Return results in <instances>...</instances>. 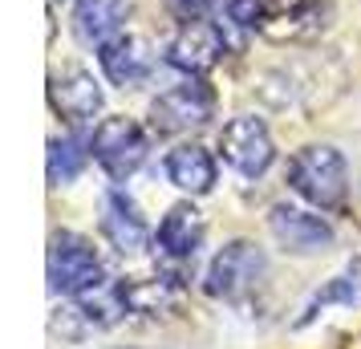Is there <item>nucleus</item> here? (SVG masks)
<instances>
[{
    "label": "nucleus",
    "mask_w": 361,
    "mask_h": 349,
    "mask_svg": "<svg viewBox=\"0 0 361 349\" xmlns=\"http://www.w3.org/2000/svg\"><path fill=\"white\" fill-rule=\"evenodd\" d=\"M288 187L321 212L341 207L345 195H349V166H345L341 150L325 147V142L296 150L293 163H288Z\"/></svg>",
    "instance_id": "f257e3e1"
},
{
    "label": "nucleus",
    "mask_w": 361,
    "mask_h": 349,
    "mask_svg": "<svg viewBox=\"0 0 361 349\" xmlns=\"http://www.w3.org/2000/svg\"><path fill=\"white\" fill-rule=\"evenodd\" d=\"M49 293H57V297H82L85 288H94V284H102L106 276H102V260L98 252H94V244L85 240V235L78 232H57L49 240Z\"/></svg>",
    "instance_id": "f03ea898"
},
{
    "label": "nucleus",
    "mask_w": 361,
    "mask_h": 349,
    "mask_svg": "<svg viewBox=\"0 0 361 349\" xmlns=\"http://www.w3.org/2000/svg\"><path fill=\"white\" fill-rule=\"evenodd\" d=\"M264 272H268V256H264L252 240H231V244H224V248L212 256L207 276H203V288H207L212 297L240 300L264 281Z\"/></svg>",
    "instance_id": "7ed1b4c3"
},
{
    "label": "nucleus",
    "mask_w": 361,
    "mask_h": 349,
    "mask_svg": "<svg viewBox=\"0 0 361 349\" xmlns=\"http://www.w3.org/2000/svg\"><path fill=\"white\" fill-rule=\"evenodd\" d=\"M90 150H94V163L114 183H122V179H130L134 171L147 163L150 142H147V134H142V126L130 122V118H102L94 138H90Z\"/></svg>",
    "instance_id": "20e7f679"
},
{
    "label": "nucleus",
    "mask_w": 361,
    "mask_h": 349,
    "mask_svg": "<svg viewBox=\"0 0 361 349\" xmlns=\"http://www.w3.org/2000/svg\"><path fill=\"white\" fill-rule=\"evenodd\" d=\"M219 150H224V163L244 175V179H260L264 171L276 159V147H272V134L264 126V118L256 114H235L224 126V138H219Z\"/></svg>",
    "instance_id": "39448f33"
},
{
    "label": "nucleus",
    "mask_w": 361,
    "mask_h": 349,
    "mask_svg": "<svg viewBox=\"0 0 361 349\" xmlns=\"http://www.w3.org/2000/svg\"><path fill=\"white\" fill-rule=\"evenodd\" d=\"M215 110L212 90L199 82V78H187V82L163 90L159 98L150 102V122L159 134H183V130H195L203 126Z\"/></svg>",
    "instance_id": "423d86ee"
},
{
    "label": "nucleus",
    "mask_w": 361,
    "mask_h": 349,
    "mask_svg": "<svg viewBox=\"0 0 361 349\" xmlns=\"http://www.w3.org/2000/svg\"><path fill=\"white\" fill-rule=\"evenodd\" d=\"M268 228L280 244L296 256H317L333 244V228L329 219H321L317 212H305V207H288V203H276L272 216H268Z\"/></svg>",
    "instance_id": "0eeeda50"
},
{
    "label": "nucleus",
    "mask_w": 361,
    "mask_h": 349,
    "mask_svg": "<svg viewBox=\"0 0 361 349\" xmlns=\"http://www.w3.org/2000/svg\"><path fill=\"white\" fill-rule=\"evenodd\" d=\"M224 49H228V41L219 37V29L195 20V25H183V33L166 45V61L179 73H187V78H199L224 57Z\"/></svg>",
    "instance_id": "6e6552de"
},
{
    "label": "nucleus",
    "mask_w": 361,
    "mask_h": 349,
    "mask_svg": "<svg viewBox=\"0 0 361 349\" xmlns=\"http://www.w3.org/2000/svg\"><path fill=\"white\" fill-rule=\"evenodd\" d=\"M102 232L118 252H142L150 244V224L142 219L138 203L118 187L102 195Z\"/></svg>",
    "instance_id": "1a4fd4ad"
},
{
    "label": "nucleus",
    "mask_w": 361,
    "mask_h": 349,
    "mask_svg": "<svg viewBox=\"0 0 361 349\" xmlns=\"http://www.w3.org/2000/svg\"><path fill=\"white\" fill-rule=\"evenodd\" d=\"M49 102L66 122L85 126V122H94L102 114V85L94 82V73L69 69V73H61V78L49 82Z\"/></svg>",
    "instance_id": "9d476101"
},
{
    "label": "nucleus",
    "mask_w": 361,
    "mask_h": 349,
    "mask_svg": "<svg viewBox=\"0 0 361 349\" xmlns=\"http://www.w3.org/2000/svg\"><path fill=\"white\" fill-rule=\"evenodd\" d=\"M203 235H207V224L191 203H175L163 219H159V248L171 256V260H191L199 248H203Z\"/></svg>",
    "instance_id": "9b49d317"
},
{
    "label": "nucleus",
    "mask_w": 361,
    "mask_h": 349,
    "mask_svg": "<svg viewBox=\"0 0 361 349\" xmlns=\"http://www.w3.org/2000/svg\"><path fill=\"white\" fill-rule=\"evenodd\" d=\"M122 20H126V0H78L73 33H78L82 45L102 49L106 41L122 37Z\"/></svg>",
    "instance_id": "f8f14e48"
},
{
    "label": "nucleus",
    "mask_w": 361,
    "mask_h": 349,
    "mask_svg": "<svg viewBox=\"0 0 361 349\" xmlns=\"http://www.w3.org/2000/svg\"><path fill=\"white\" fill-rule=\"evenodd\" d=\"M98 66H102V73H106V82L118 85V90H134V85L147 82V73H150V61H147V53H142V45L126 33L102 45Z\"/></svg>",
    "instance_id": "ddd939ff"
},
{
    "label": "nucleus",
    "mask_w": 361,
    "mask_h": 349,
    "mask_svg": "<svg viewBox=\"0 0 361 349\" xmlns=\"http://www.w3.org/2000/svg\"><path fill=\"white\" fill-rule=\"evenodd\" d=\"M166 179L179 191H187V195H207L215 187V179H219V171H215V159L203 147L183 142V147H175L166 154Z\"/></svg>",
    "instance_id": "4468645a"
},
{
    "label": "nucleus",
    "mask_w": 361,
    "mask_h": 349,
    "mask_svg": "<svg viewBox=\"0 0 361 349\" xmlns=\"http://www.w3.org/2000/svg\"><path fill=\"white\" fill-rule=\"evenodd\" d=\"M94 150L85 147L78 134H61V138H49V154H45V175H49V187H66L73 183L85 171Z\"/></svg>",
    "instance_id": "2eb2a0df"
},
{
    "label": "nucleus",
    "mask_w": 361,
    "mask_h": 349,
    "mask_svg": "<svg viewBox=\"0 0 361 349\" xmlns=\"http://www.w3.org/2000/svg\"><path fill=\"white\" fill-rule=\"evenodd\" d=\"M224 13H228L240 29H264V13H268V0H224Z\"/></svg>",
    "instance_id": "dca6fc26"
},
{
    "label": "nucleus",
    "mask_w": 361,
    "mask_h": 349,
    "mask_svg": "<svg viewBox=\"0 0 361 349\" xmlns=\"http://www.w3.org/2000/svg\"><path fill=\"white\" fill-rule=\"evenodd\" d=\"M353 297H357V293H353V284H349V276H341V281H333V284H329L325 293H317V300H312V305L305 309V313H309V317H317V309H329L333 300H341V305H353Z\"/></svg>",
    "instance_id": "f3484780"
},
{
    "label": "nucleus",
    "mask_w": 361,
    "mask_h": 349,
    "mask_svg": "<svg viewBox=\"0 0 361 349\" xmlns=\"http://www.w3.org/2000/svg\"><path fill=\"white\" fill-rule=\"evenodd\" d=\"M207 8H212V0H166V13L183 25H195V20L207 17Z\"/></svg>",
    "instance_id": "a211bd4d"
}]
</instances>
